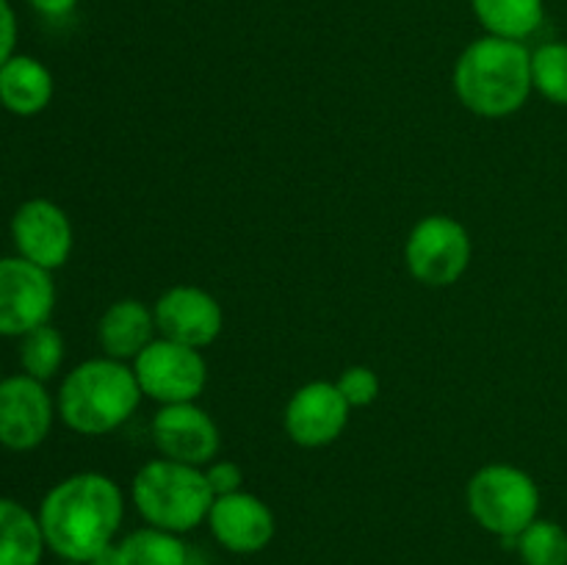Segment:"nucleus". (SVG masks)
<instances>
[{"label": "nucleus", "instance_id": "1", "mask_svg": "<svg viewBox=\"0 0 567 565\" xmlns=\"http://www.w3.org/2000/svg\"><path fill=\"white\" fill-rule=\"evenodd\" d=\"M37 515L55 557L89 563L116 543L125 518V493L100 471H78L44 493Z\"/></svg>", "mask_w": 567, "mask_h": 565}, {"label": "nucleus", "instance_id": "2", "mask_svg": "<svg viewBox=\"0 0 567 565\" xmlns=\"http://www.w3.org/2000/svg\"><path fill=\"white\" fill-rule=\"evenodd\" d=\"M460 103L476 116L502 120L526 105L532 89V50L524 42L502 37L474 39L460 53L452 72Z\"/></svg>", "mask_w": 567, "mask_h": 565}, {"label": "nucleus", "instance_id": "3", "mask_svg": "<svg viewBox=\"0 0 567 565\" xmlns=\"http://www.w3.org/2000/svg\"><path fill=\"white\" fill-rule=\"evenodd\" d=\"M142 397L131 366L103 355L66 371L55 410L78 435H109L136 413Z\"/></svg>", "mask_w": 567, "mask_h": 565}, {"label": "nucleus", "instance_id": "4", "mask_svg": "<svg viewBox=\"0 0 567 565\" xmlns=\"http://www.w3.org/2000/svg\"><path fill=\"white\" fill-rule=\"evenodd\" d=\"M131 499L150 526L186 535L208 521L216 496L205 480V469L161 458L136 471Z\"/></svg>", "mask_w": 567, "mask_h": 565}, {"label": "nucleus", "instance_id": "5", "mask_svg": "<svg viewBox=\"0 0 567 565\" xmlns=\"http://www.w3.org/2000/svg\"><path fill=\"white\" fill-rule=\"evenodd\" d=\"M465 499L476 524L504 543H513L532 521L540 518V487L518 465H482L468 480Z\"/></svg>", "mask_w": 567, "mask_h": 565}, {"label": "nucleus", "instance_id": "6", "mask_svg": "<svg viewBox=\"0 0 567 565\" xmlns=\"http://www.w3.org/2000/svg\"><path fill=\"white\" fill-rule=\"evenodd\" d=\"M410 275L430 288L454 286L471 264V236L463 222L446 214L424 216L404 244Z\"/></svg>", "mask_w": 567, "mask_h": 565}, {"label": "nucleus", "instance_id": "7", "mask_svg": "<svg viewBox=\"0 0 567 565\" xmlns=\"http://www.w3.org/2000/svg\"><path fill=\"white\" fill-rule=\"evenodd\" d=\"M133 374L144 397L158 404L197 402L208 382V366L199 349L169 338H153L133 360Z\"/></svg>", "mask_w": 567, "mask_h": 565}, {"label": "nucleus", "instance_id": "8", "mask_svg": "<svg viewBox=\"0 0 567 565\" xmlns=\"http://www.w3.org/2000/svg\"><path fill=\"white\" fill-rule=\"evenodd\" d=\"M55 308L53 271L11 255L0 258V336L22 338L48 325Z\"/></svg>", "mask_w": 567, "mask_h": 565}, {"label": "nucleus", "instance_id": "9", "mask_svg": "<svg viewBox=\"0 0 567 565\" xmlns=\"http://www.w3.org/2000/svg\"><path fill=\"white\" fill-rule=\"evenodd\" d=\"M55 413L59 410L42 380L28 374L0 380V446L31 452L50 435Z\"/></svg>", "mask_w": 567, "mask_h": 565}, {"label": "nucleus", "instance_id": "10", "mask_svg": "<svg viewBox=\"0 0 567 565\" xmlns=\"http://www.w3.org/2000/svg\"><path fill=\"white\" fill-rule=\"evenodd\" d=\"M11 238H14L17 255L42 269L55 271L70 260L75 233L72 222L61 205L53 199L33 197L25 199L11 216Z\"/></svg>", "mask_w": 567, "mask_h": 565}, {"label": "nucleus", "instance_id": "11", "mask_svg": "<svg viewBox=\"0 0 567 565\" xmlns=\"http://www.w3.org/2000/svg\"><path fill=\"white\" fill-rule=\"evenodd\" d=\"M349 413L352 408L336 382L313 380L291 393L282 413V427L297 446L321 449L341 438L349 424Z\"/></svg>", "mask_w": 567, "mask_h": 565}, {"label": "nucleus", "instance_id": "12", "mask_svg": "<svg viewBox=\"0 0 567 565\" xmlns=\"http://www.w3.org/2000/svg\"><path fill=\"white\" fill-rule=\"evenodd\" d=\"M155 327L164 338L203 349L221 336L225 314L214 294L199 286H172L155 299Z\"/></svg>", "mask_w": 567, "mask_h": 565}, {"label": "nucleus", "instance_id": "13", "mask_svg": "<svg viewBox=\"0 0 567 565\" xmlns=\"http://www.w3.org/2000/svg\"><path fill=\"white\" fill-rule=\"evenodd\" d=\"M153 441L161 458L205 469L219 454L221 435L208 410L197 402H177L161 404L153 415Z\"/></svg>", "mask_w": 567, "mask_h": 565}, {"label": "nucleus", "instance_id": "14", "mask_svg": "<svg viewBox=\"0 0 567 565\" xmlns=\"http://www.w3.org/2000/svg\"><path fill=\"white\" fill-rule=\"evenodd\" d=\"M210 535L233 554H258L271 543L277 530L275 513L249 491L216 496L208 513Z\"/></svg>", "mask_w": 567, "mask_h": 565}, {"label": "nucleus", "instance_id": "15", "mask_svg": "<svg viewBox=\"0 0 567 565\" xmlns=\"http://www.w3.org/2000/svg\"><path fill=\"white\" fill-rule=\"evenodd\" d=\"M155 314L142 299H116L97 321V343L105 358L136 360V355L155 338Z\"/></svg>", "mask_w": 567, "mask_h": 565}, {"label": "nucleus", "instance_id": "16", "mask_svg": "<svg viewBox=\"0 0 567 565\" xmlns=\"http://www.w3.org/2000/svg\"><path fill=\"white\" fill-rule=\"evenodd\" d=\"M55 92L53 72L39 59L14 53L0 66V105L14 116H37Z\"/></svg>", "mask_w": 567, "mask_h": 565}, {"label": "nucleus", "instance_id": "17", "mask_svg": "<svg viewBox=\"0 0 567 565\" xmlns=\"http://www.w3.org/2000/svg\"><path fill=\"white\" fill-rule=\"evenodd\" d=\"M44 548L39 515L17 499L0 496V565H39Z\"/></svg>", "mask_w": 567, "mask_h": 565}, {"label": "nucleus", "instance_id": "18", "mask_svg": "<svg viewBox=\"0 0 567 565\" xmlns=\"http://www.w3.org/2000/svg\"><path fill=\"white\" fill-rule=\"evenodd\" d=\"M471 9L491 37L515 42L540 31L546 20V0H471Z\"/></svg>", "mask_w": 567, "mask_h": 565}, {"label": "nucleus", "instance_id": "19", "mask_svg": "<svg viewBox=\"0 0 567 565\" xmlns=\"http://www.w3.org/2000/svg\"><path fill=\"white\" fill-rule=\"evenodd\" d=\"M122 565H188V546L175 532L142 526L116 543Z\"/></svg>", "mask_w": 567, "mask_h": 565}, {"label": "nucleus", "instance_id": "20", "mask_svg": "<svg viewBox=\"0 0 567 565\" xmlns=\"http://www.w3.org/2000/svg\"><path fill=\"white\" fill-rule=\"evenodd\" d=\"M64 336L50 321L31 330L28 336H22L20 343L22 374L48 382L50 377L59 374L61 363H64Z\"/></svg>", "mask_w": 567, "mask_h": 565}, {"label": "nucleus", "instance_id": "21", "mask_svg": "<svg viewBox=\"0 0 567 565\" xmlns=\"http://www.w3.org/2000/svg\"><path fill=\"white\" fill-rule=\"evenodd\" d=\"M513 543L524 565H567V532L557 521H532Z\"/></svg>", "mask_w": 567, "mask_h": 565}, {"label": "nucleus", "instance_id": "22", "mask_svg": "<svg viewBox=\"0 0 567 565\" xmlns=\"http://www.w3.org/2000/svg\"><path fill=\"white\" fill-rule=\"evenodd\" d=\"M532 83L546 100L567 105V42H546L532 50Z\"/></svg>", "mask_w": 567, "mask_h": 565}, {"label": "nucleus", "instance_id": "23", "mask_svg": "<svg viewBox=\"0 0 567 565\" xmlns=\"http://www.w3.org/2000/svg\"><path fill=\"white\" fill-rule=\"evenodd\" d=\"M336 386L349 402V408H369L380 397V377L369 366H349L341 371Z\"/></svg>", "mask_w": 567, "mask_h": 565}, {"label": "nucleus", "instance_id": "24", "mask_svg": "<svg viewBox=\"0 0 567 565\" xmlns=\"http://www.w3.org/2000/svg\"><path fill=\"white\" fill-rule=\"evenodd\" d=\"M205 480H208L214 496H227V493L244 491V471L233 460H210L205 465Z\"/></svg>", "mask_w": 567, "mask_h": 565}, {"label": "nucleus", "instance_id": "25", "mask_svg": "<svg viewBox=\"0 0 567 565\" xmlns=\"http://www.w3.org/2000/svg\"><path fill=\"white\" fill-rule=\"evenodd\" d=\"M17 33H20V28H17L14 9H11L9 0H0V66L14 55Z\"/></svg>", "mask_w": 567, "mask_h": 565}, {"label": "nucleus", "instance_id": "26", "mask_svg": "<svg viewBox=\"0 0 567 565\" xmlns=\"http://www.w3.org/2000/svg\"><path fill=\"white\" fill-rule=\"evenodd\" d=\"M25 3L44 17H66L75 11L78 0H25Z\"/></svg>", "mask_w": 567, "mask_h": 565}, {"label": "nucleus", "instance_id": "27", "mask_svg": "<svg viewBox=\"0 0 567 565\" xmlns=\"http://www.w3.org/2000/svg\"><path fill=\"white\" fill-rule=\"evenodd\" d=\"M86 565H122V559H120V548H116V543H111V546H105L103 552H100L97 557L89 559Z\"/></svg>", "mask_w": 567, "mask_h": 565}, {"label": "nucleus", "instance_id": "28", "mask_svg": "<svg viewBox=\"0 0 567 565\" xmlns=\"http://www.w3.org/2000/svg\"><path fill=\"white\" fill-rule=\"evenodd\" d=\"M61 565H86V563H61Z\"/></svg>", "mask_w": 567, "mask_h": 565}, {"label": "nucleus", "instance_id": "29", "mask_svg": "<svg viewBox=\"0 0 567 565\" xmlns=\"http://www.w3.org/2000/svg\"><path fill=\"white\" fill-rule=\"evenodd\" d=\"M0 380H3V377H0Z\"/></svg>", "mask_w": 567, "mask_h": 565}, {"label": "nucleus", "instance_id": "30", "mask_svg": "<svg viewBox=\"0 0 567 565\" xmlns=\"http://www.w3.org/2000/svg\"><path fill=\"white\" fill-rule=\"evenodd\" d=\"M0 109H3V105H0Z\"/></svg>", "mask_w": 567, "mask_h": 565}]
</instances>
